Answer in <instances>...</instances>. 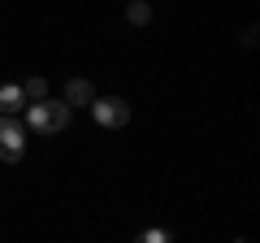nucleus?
<instances>
[{"label": "nucleus", "instance_id": "nucleus-9", "mask_svg": "<svg viewBox=\"0 0 260 243\" xmlns=\"http://www.w3.org/2000/svg\"><path fill=\"white\" fill-rule=\"evenodd\" d=\"M239 243H247V239H239Z\"/></svg>", "mask_w": 260, "mask_h": 243}, {"label": "nucleus", "instance_id": "nucleus-2", "mask_svg": "<svg viewBox=\"0 0 260 243\" xmlns=\"http://www.w3.org/2000/svg\"><path fill=\"white\" fill-rule=\"evenodd\" d=\"M87 109H91V117L100 122V126H109V131H117V126L130 122V104L121 100V96H95Z\"/></svg>", "mask_w": 260, "mask_h": 243}, {"label": "nucleus", "instance_id": "nucleus-7", "mask_svg": "<svg viewBox=\"0 0 260 243\" xmlns=\"http://www.w3.org/2000/svg\"><path fill=\"white\" fill-rule=\"evenodd\" d=\"M22 96L26 100H48V78H26L22 83Z\"/></svg>", "mask_w": 260, "mask_h": 243}, {"label": "nucleus", "instance_id": "nucleus-4", "mask_svg": "<svg viewBox=\"0 0 260 243\" xmlns=\"http://www.w3.org/2000/svg\"><path fill=\"white\" fill-rule=\"evenodd\" d=\"M22 109H26L22 83H0V117H18Z\"/></svg>", "mask_w": 260, "mask_h": 243}, {"label": "nucleus", "instance_id": "nucleus-5", "mask_svg": "<svg viewBox=\"0 0 260 243\" xmlns=\"http://www.w3.org/2000/svg\"><path fill=\"white\" fill-rule=\"evenodd\" d=\"M95 100V87L87 83V78H70V83H65V104H70V109H74V104H91Z\"/></svg>", "mask_w": 260, "mask_h": 243}, {"label": "nucleus", "instance_id": "nucleus-1", "mask_svg": "<svg viewBox=\"0 0 260 243\" xmlns=\"http://www.w3.org/2000/svg\"><path fill=\"white\" fill-rule=\"evenodd\" d=\"M70 113L74 109L65 100H35V104H26V126L35 135H56L70 126Z\"/></svg>", "mask_w": 260, "mask_h": 243}, {"label": "nucleus", "instance_id": "nucleus-3", "mask_svg": "<svg viewBox=\"0 0 260 243\" xmlns=\"http://www.w3.org/2000/svg\"><path fill=\"white\" fill-rule=\"evenodd\" d=\"M26 152V126L18 117H0V161H22Z\"/></svg>", "mask_w": 260, "mask_h": 243}, {"label": "nucleus", "instance_id": "nucleus-8", "mask_svg": "<svg viewBox=\"0 0 260 243\" xmlns=\"http://www.w3.org/2000/svg\"><path fill=\"white\" fill-rule=\"evenodd\" d=\"M135 243H174V239H169V230H160V226H152V230H143V234H139Z\"/></svg>", "mask_w": 260, "mask_h": 243}, {"label": "nucleus", "instance_id": "nucleus-6", "mask_svg": "<svg viewBox=\"0 0 260 243\" xmlns=\"http://www.w3.org/2000/svg\"><path fill=\"white\" fill-rule=\"evenodd\" d=\"M126 18L135 22V26H148V22H152V5H148V0H130V5H126Z\"/></svg>", "mask_w": 260, "mask_h": 243}]
</instances>
